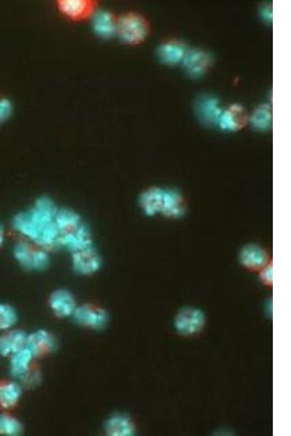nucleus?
<instances>
[{"instance_id": "f257e3e1", "label": "nucleus", "mask_w": 291, "mask_h": 436, "mask_svg": "<svg viewBox=\"0 0 291 436\" xmlns=\"http://www.w3.org/2000/svg\"><path fill=\"white\" fill-rule=\"evenodd\" d=\"M58 209L52 199L40 197L31 208L13 217L12 228L41 248L47 250L58 246L61 235L55 223Z\"/></svg>"}, {"instance_id": "f03ea898", "label": "nucleus", "mask_w": 291, "mask_h": 436, "mask_svg": "<svg viewBox=\"0 0 291 436\" xmlns=\"http://www.w3.org/2000/svg\"><path fill=\"white\" fill-rule=\"evenodd\" d=\"M139 206L148 216L163 215L168 218H179L186 211L184 196L177 189L150 187L139 197Z\"/></svg>"}, {"instance_id": "7ed1b4c3", "label": "nucleus", "mask_w": 291, "mask_h": 436, "mask_svg": "<svg viewBox=\"0 0 291 436\" xmlns=\"http://www.w3.org/2000/svg\"><path fill=\"white\" fill-rule=\"evenodd\" d=\"M150 33V24L139 12L130 10L118 16L116 35L126 46H137L147 39Z\"/></svg>"}, {"instance_id": "20e7f679", "label": "nucleus", "mask_w": 291, "mask_h": 436, "mask_svg": "<svg viewBox=\"0 0 291 436\" xmlns=\"http://www.w3.org/2000/svg\"><path fill=\"white\" fill-rule=\"evenodd\" d=\"M96 0H57L58 12L70 21L80 23L91 20L98 10Z\"/></svg>"}, {"instance_id": "39448f33", "label": "nucleus", "mask_w": 291, "mask_h": 436, "mask_svg": "<svg viewBox=\"0 0 291 436\" xmlns=\"http://www.w3.org/2000/svg\"><path fill=\"white\" fill-rule=\"evenodd\" d=\"M206 325L204 313L195 308H184L175 318L174 327L184 336H192L199 333Z\"/></svg>"}, {"instance_id": "423d86ee", "label": "nucleus", "mask_w": 291, "mask_h": 436, "mask_svg": "<svg viewBox=\"0 0 291 436\" xmlns=\"http://www.w3.org/2000/svg\"><path fill=\"white\" fill-rule=\"evenodd\" d=\"M62 246L71 253L93 246L91 229L83 222L75 229L64 233L58 240V246Z\"/></svg>"}, {"instance_id": "0eeeda50", "label": "nucleus", "mask_w": 291, "mask_h": 436, "mask_svg": "<svg viewBox=\"0 0 291 436\" xmlns=\"http://www.w3.org/2000/svg\"><path fill=\"white\" fill-rule=\"evenodd\" d=\"M73 316L80 326L91 329H104L109 323V316L106 311L89 305H82L77 307Z\"/></svg>"}, {"instance_id": "6e6552de", "label": "nucleus", "mask_w": 291, "mask_h": 436, "mask_svg": "<svg viewBox=\"0 0 291 436\" xmlns=\"http://www.w3.org/2000/svg\"><path fill=\"white\" fill-rule=\"evenodd\" d=\"M102 261L94 246L71 253V266L74 271L82 275H91L101 268Z\"/></svg>"}, {"instance_id": "1a4fd4ad", "label": "nucleus", "mask_w": 291, "mask_h": 436, "mask_svg": "<svg viewBox=\"0 0 291 436\" xmlns=\"http://www.w3.org/2000/svg\"><path fill=\"white\" fill-rule=\"evenodd\" d=\"M240 264L247 270L259 272L272 262L268 252L263 247L249 244L242 247L239 253Z\"/></svg>"}, {"instance_id": "9d476101", "label": "nucleus", "mask_w": 291, "mask_h": 436, "mask_svg": "<svg viewBox=\"0 0 291 436\" xmlns=\"http://www.w3.org/2000/svg\"><path fill=\"white\" fill-rule=\"evenodd\" d=\"M56 345V340L52 334L39 329L27 336L26 347L36 357L54 352Z\"/></svg>"}, {"instance_id": "9b49d317", "label": "nucleus", "mask_w": 291, "mask_h": 436, "mask_svg": "<svg viewBox=\"0 0 291 436\" xmlns=\"http://www.w3.org/2000/svg\"><path fill=\"white\" fill-rule=\"evenodd\" d=\"M49 305L54 314L61 318L73 316L78 307L75 297L64 289L54 291L50 297Z\"/></svg>"}, {"instance_id": "f8f14e48", "label": "nucleus", "mask_w": 291, "mask_h": 436, "mask_svg": "<svg viewBox=\"0 0 291 436\" xmlns=\"http://www.w3.org/2000/svg\"><path fill=\"white\" fill-rule=\"evenodd\" d=\"M94 33L100 37L108 39L116 35L118 16L111 10H98L91 19Z\"/></svg>"}, {"instance_id": "ddd939ff", "label": "nucleus", "mask_w": 291, "mask_h": 436, "mask_svg": "<svg viewBox=\"0 0 291 436\" xmlns=\"http://www.w3.org/2000/svg\"><path fill=\"white\" fill-rule=\"evenodd\" d=\"M27 334L21 330H11L0 336V356H11L26 345Z\"/></svg>"}, {"instance_id": "4468645a", "label": "nucleus", "mask_w": 291, "mask_h": 436, "mask_svg": "<svg viewBox=\"0 0 291 436\" xmlns=\"http://www.w3.org/2000/svg\"><path fill=\"white\" fill-rule=\"evenodd\" d=\"M105 431L110 436H132L136 433V428L129 417L123 414H115L107 420Z\"/></svg>"}, {"instance_id": "2eb2a0df", "label": "nucleus", "mask_w": 291, "mask_h": 436, "mask_svg": "<svg viewBox=\"0 0 291 436\" xmlns=\"http://www.w3.org/2000/svg\"><path fill=\"white\" fill-rule=\"evenodd\" d=\"M186 52L184 44L176 39H170L160 46L158 54L162 62L171 65L178 64L184 60Z\"/></svg>"}, {"instance_id": "dca6fc26", "label": "nucleus", "mask_w": 291, "mask_h": 436, "mask_svg": "<svg viewBox=\"0 0 291 436\" xmlns=\"http://www.w3.org/2000/svg\"><path fill=\"white\" fill-rule=\"evenodd\" d=\"M210 63L209 57L205 53L193 50L186 52L184 64L186 71L193 76H201L206 73Z\"/></svg>"}, {"instance_id": "f3484780", "label": "nucleus", "mask_w": 291, "mask_h": 436, "mask_svg": "<svg viewBox=\"0 0 291 436\" xmlns=\"http://www.w3.org/2000/svg\"><path fill=\"white\" fill-rule=\"evenodd\" d=\"M33 353L25 347L19 352L11 356L10 369L11 374L18 379L22 378L31 370L34 358Z\"/></svg>"}, {"instance_id": "a211bd4d", "label": "nucleus", "mask_w": 291, "mask_h": 436, "mask_svg": "<svg viewBox=\"0 0 291 436\" xmlns=\"http://www.w3.org/2000/svg\"><path fill=\"white\" fill-rule=\"evenodd\" d=\"M247 123L245 110L238 105H232L221 114L220 126L223 129L238 131Z\"/></svg>"}, {"instance_id": "6ab92c4d", "label": "nucleus", "mask_w": 291, "mask_h": 436, "mask_svg": "<svg viewBox=\"0 0 291 436\" xmlns=\"http://www.w3.org/2000/svg\"><path fill=\"white\" fill-rule=\"evenodd\" d=\"M55 223L60 232V235H62L64 233L75 229L82 221L80 215L75 210L69 208H60L58 209L56 212Z\"/></svg>"}, {"instance_id": "aec40b11", "label": "nucleus", "mask_w": 291, "mask_h": 436, "mask_svg": "<svg viewBox=\"0 0 291 436\" xmlns=\"http://www.w3.org/2000/svg\"><path fill=\"white\" fill-rule=\"evenodd\" d=\"M22 394L21 387L15 382H8L0 385V406L8 410L16 406Z\"/></svg>"}, {"instance_id": "412c9836", "label": "nucleus", "mask_w": 291, "mask_h": 436, "mask_svg": "<svg viewBox=\"0 0 291 436\" xmlns=\"http://www.w3.org/2000/svg\"><path fill=\"white\" fill-rule=\"evenodd\" d=\"M35 250L30 244L20 242L14 246L13 256L23 268L32 271Z\"/></svg>"}, {"instance_id": "4be33fe9", "label": "nucleus", "mask_w": 291, "mask_h": 436, "mask_svg": "<svg viewBox=\"0 0 291 436\" xmlns=\"http://www.w3.org/2000/svg\"><path fill=\"white\" fill-rule=\"evenodd\" d=\"M23 426L16 417L8 415H0V435L18 436L23 433Z\"/></svg>"}, {"instance_id": "5701e85b", "label": "nucleus", "mask_w": 291, "mask_h": 436, "mask_svg": "<svg viewBox=\"0 0 291 436\" xmlns=\"http://www.w3.org/2000/svg\"><path fill=\"white\" fill-rule=\"evenodd\" d=\"M18 321V315L11 305L0 303V330H8Z\"/></svg>"}, {"instance_id": "b1692460", "label": "nucleus", "mask_w": 291, "mask_h": 436, "mask_svg": "<svg viewBox=\"0 0 291 436\" xmlns=\"http://www.w3.org/2000/svg\"><path fill=\"white\" fill-rule=\"evenodd\" d=\"M12 111V102L7 98L0 97V125L10 118Z\"/></svg>"}, {"instance_id": "393cba45", "label": "nucleus", "mask_w": 291, "mask_h": 436, "mask_svg": "<svg viewBox=\"0 0 291 436\" xmlns=\"http://www.w3.org/2000/svg\"><path fill=\"white\" fill-rule=\"evenodd\" d=\"M28 387H35L41 381V374L38 371H29L21 380Z\"/></svg>"}, {"instance_id": "a878e982", "label": "nucleus", "mask_w": 291, "mask_h": 436, "mask_svg": "<svg viewBox=\"0 0 291 436\" xmlns=\"http://www.w3.org/2000/svg\"><path fill=\"white\" fill-rule=\"evenodd\" d=\"M258 273L259 279L262 283L268 287L272 286V261L262 269Z\"/></svg>"}, {"instance_id": "bb28decb", "label": "nucleus", "mask_w": 291, "mask_h": 436, "mask_svg": "<svg viewBox=\"0 0 291 436\" xmlns=\"http://www.w3.org/2000/svg\"><path fill=\"white\" fill-rule=\"evenodd\" d=\"M267 113V111L265 109L260 110L258 113L256 114L255 118L254 119L255 125H257L258 127H262V124L267 122L268 121L264 120L266 119L269 120L268 115Z\"/></svg>"}, {"instance_id": "cd10ccee", "label": "nucleus", "mask_w": 291, "mask_h": 436, "mask_svg": "<svg viewBox=\"0 0 291 436\" xmlns=\"http://www.w3.org/2000/svg\"><path fill=\"white\" fill-rule=\"evenodd\" d=\"M4 240H5V231H4V228L2 226L1 224H0V247L2 246V245L4 243Z\"/></svg>"}]
</instances>
